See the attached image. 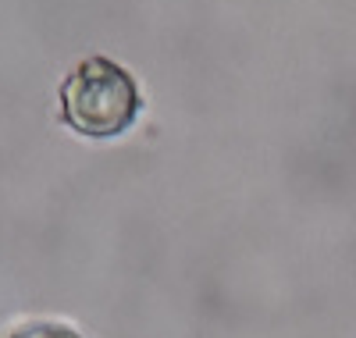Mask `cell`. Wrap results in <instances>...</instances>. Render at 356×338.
<instances>
[{
    "label": "cell",
    "instance_id": "1",
    "mask_svg": "<svg viewBox=\"0 0 356 338\" xmlns=\"http://www.w3.org/2000/svg\"><path fill=\"white\" fill-rule=\"evenodd\" d=\"M61 114L79 136L107 139L136 121L139 89L114 61L89 57L61 82Z\"/></svg>",
    "mask_w": 356,
    "mask_h": 338
},
{
    "label": "cell",
    "instance_id": "2",
    "mask_svg": "<svg viewBox=\"0 0 356 338\" xmlns=\"http://www.w3.org/2000/svg\"><path fill=\"white\" fill-rule=\"evenodd\" d=\"M4 338H82L75 328L68 324H54V321H33V324H22L15 331H8Z\"/></svg>",
    "mask_w": 356,
    "mask_h": 338
}]
</instances>
